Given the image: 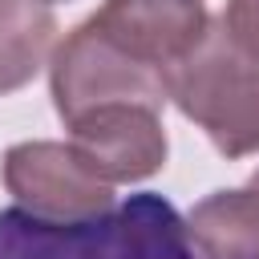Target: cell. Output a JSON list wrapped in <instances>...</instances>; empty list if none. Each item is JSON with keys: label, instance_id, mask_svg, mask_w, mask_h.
I'll return each instance as SVG.
<instances>
[{"label": "cell", "instance_id": "30bf717a", "mask_svg": "<svg viewBox=\"0 0 259 259\" xmlns=\"http://www.w3.org/2000/svg\"><path fill=\"white\" fill-rule=\"evenodd\" d=\"M251 186H255V190H259V170H255V174H251Z\"/></svg>", "mask_w": 259, "mask_h": 259}, {"label": "cell", "instance_id": "5b68a950", "mask_svg": "<svg viewBox=\"0 0 259 259\" xmlns=\"http://www.w3.org/2000/svg\"><path fill=\"white\" fill-rule=\"evenodd\" d=\"M69 142L89 158L105 182H146L166 166L162 109L142 101H113L69 121Z\"/></svg>", "mask_w": 259, "mask_h": 259}, {"label": "cell", "instance_id": "9c48e42d", "mask_svg": "<svg viewBox=\"0 0 259 259\" xmlns=\"http://www.w3.org/2000/svg\"><path fill=\"white\" fill-rule=\"evenodd\" d=\"M223 28L243 53H251L259 61V0H227Z\"/></svg>", "mask_w": 259, "mask_h": 259}, {"label": "cell", "instance_id": "8992f818", "mask_svg": "<svg viewBox=\"0 0 259 259\" xmlns=\"http://www.w3.org/2000/svg\"><path fill=\"white\" fill-rule=\"evenodd\" d=\"M93 20L113 45L150 69H170L210 28L206 0H105Z\"/></svg>", "mask_w": 259, "mask_h": 259}, {"label": "cell", "instance_id": "7a4b0ae2", "mask_svg": "<svg viewBox=\"0 0 259 259\" xmlns=\"http://www.w3.org/2000/svg\"><path fill=\"white\" fill-rule=\"evenodd\" d=\"M166 101L190 117L223 158L259 154V61L243 53L223 20L170 69H162Z\"/></svg>", "mask_w": 259, "mask_h": 259}, {"label": "cell", "instance_id": "277c9868", "mask_svg": "<svg viewBox=\"0 0 259 259\" xmlns=\"http://www.w3.org/2000/svg\"><path fill=\"white\" fill-rule=\"evenodd\" d=\"M4 190L16 206L40 219H93L113 206V182H105L73 142H16L0 162Z\"/></svg>", "mask_w": 259, "mask_h": 259}, {"label": "cell", "instance_id": "6da1fadb", "mask_svg": "<svg viewBox=\"0 0 259 259\" xmlns=\"http://www.w3.org/2000/svg\"><path fill=\"white\" fill-rule=\"evenodd\" d=\"M0 259H198L186 219L162 194H130L93 219L0 210Z\"/></svg>", "mask_w": 259, "mask_h": 259}, {"label": "cell", "instance_id": "8fae6325", "mask_svg": "<svg viewBox=\"0 0 259 259\" xmlns=\"http://www.w3.org/2000/svg\"><path fill=\"white\" fill-rule=\"evenodd\" d=\"M49 4H53V0H49Z\"/></svg>", "mask_w": 259, "mask_h": 259}, {"label": "cell", "instance_id": "3957f363", "mask_svg": "<svg viewBox=\"0 0 259 259\" xmlns=\"http://www.w3.org/2000/svg\"><path fill=\"white\" fill-rule=\"evenodd\" d=\"M49 93L61 113V121H77L81 113L113 101H142L162 109L166 105V81L162 69H150L134 61L121 45H113L97 20H81L49 61Z\"/></svg>", "mask_w": 259, "mask_h": 259}, {"label": "cell", "instance_id": "52a82bcc", "mask_svg": "<svg viewBox=\"0 0 259 259\" xmlns=\"http://www.w3.org/2000/svg\"><path fill=\"white\" fill-rule=\"evenodd\" d=\"M198 259H259V190H214L186 214Z\"/></svg>", "mask_w": 259, "mask_h": 259}, {"label": "cell", "instance_id": "ba28073f", "mask_svg": "<svg viewBox=\"0 0 259 259\" xmlns=\"http://www.w3.org/2000/svg\"><path fill=\"white\" fill-rule=\"evenodd\" d=\"M57 16L49 0H0V97L24 89L49 61Z\"/></svg>", "mask_w": 259, "mask_h": 259}]
</instances>
